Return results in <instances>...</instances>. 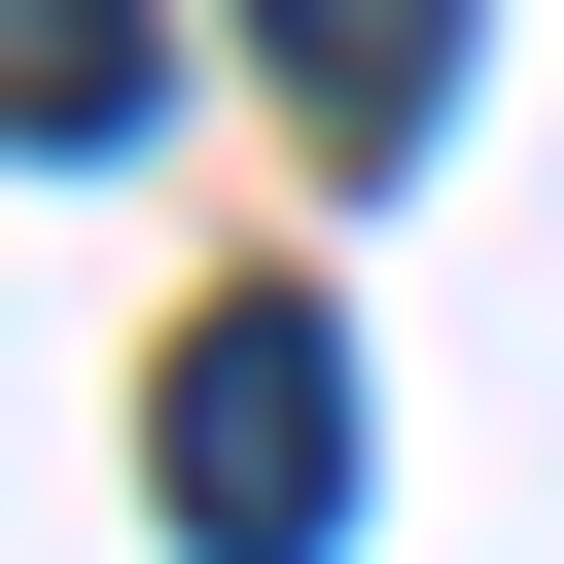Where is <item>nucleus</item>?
<instances>
[{
  "label": "nucleus",
  "instance_id": "nucleus-1",
  "mask_svg": "<svg viewBox=\"0 0 564 564\" xmlns=\"http://www.w3.org/2000/svg\"><path fill=\"white\" fill-rule=\"evenodd\" d=\"M141 494H176V564H352V352H317L282 282H247V317H176Z\"/></svg>",
  "mask_w": 564,
  "mask_h": 564
},
{
  "label": "nucleus",
  "instance_id": "nucleus-2",
  "mask_svg": "<svg viewBox=\"0 0 564 564\" xmlns=\"http://www.w3.org/2000/svg\"><path fill=\"white\" fill-rule=\"evenodd\" d=\"M176 106V0H0V176H106Z\"/></svg>",
  "mask_w": 564,
  "mask_h": 564
},
{
  "label": "nucleus",
  "instance_id": "nucleus-3",
  "mask_svg": "<svg viewBox=\"0 0 564 564\" xmlns=\"http://www.w3.org/2000/svg\"><path fill=\"white\" fill-rule=\"evenodd\" d=\"M247 70H282L317 141H423V106H458V0H247Z\"/></svg>",
  "mask_w": 564,
  "mask_h": 564
}]
</instances>
